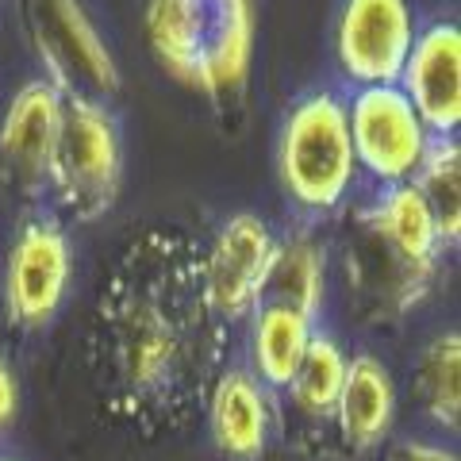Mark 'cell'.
Listing matches in <instances>:
<instances>
[{
	"label": "cell",
	"mask_w": 461,
	"mask_h": 461,
	"mask_svg": "<svg viewBox=\"0 0 461 461\" xmlns=\"http://www.w3.org/2000/svg\"><path fill=\"white\" fill-rule=\"evenodd\" d=\"M415 42L408 0H346L335 50L346 77L357 85H396Z\"/></svg>",
	"instance_id": "cell-7"
},
{
	"label": "cell",
	"mask_w": 461,
	"mask_h": 461,
	"mask_svg": "<svg viewBox=\"0 0 461 461\" xmlns=\"http://www.w3.org/2000/svg\"><path fill=\"white\" fill-rule=\"evenodd\" d=\"M230 323L185 230H142L115 254L85 327V373L100 415L139 438L193 427L223 377Z\"/></svg>",
	"instance_id": "cell-1"
},
{
	"label": "cell",
	"mask_w": 461,
	"mask_h": 461,
	"mask_svg": "<svg viewBox=\"0 0 461 461\" xmlns=\"http://www.w3.org/2000/svg\"><path fill=\"white\" fill-rule=\"evenodd\" d=\"M0 461H12V457H0Z\"/></svg>",
	"instance_id": "cell-23"
},
{
	"label": "cell",
	"mask_w": 461,
	"mask_h": 461,
	"mask_svg": "<svg viewBox=\"0 0 461 461\" xmlns=\"http://www.w3.org/2000/svg\"><path fill=\"white\" fill-rule=\"evenodd\" d=\"M369 212H373V220L381 223L384 235L393 239L408 258H415V262H423V266L438 262V242L442 239L435 230V220H430V208L423 204V196L411 181L393 185V193Z\"/></svg>",
	"instance_id": "cell-19"
},
{
	"label": "cell",
	"mask_w": 461,
	"mask_h": 461,
	"mask_svg": "<svg viewBox=\"0 0 461 461\" xmlns=\"http://www.w3.org/2000/svg\"><path fill=\"white\" fill-rule=\"evenodd\" d=\"M415 393H420L427 415L442 427H457L461 415V339L457 330H446L423 350L415 366Z\"/></svg>",
	"instance_id": "cell-20"
},
{
	"label": "cell",
	"mask_w": 461,
	"mask_h": 461,
	"mask_svg": "<svg viewBox=\"0 0 461 461\" xmlns=\"http://www.w3.org/2000/svg\"><path fill=\"white\" fill-rule=\"evenodd\" d=\"M415 189L430 208V220L442 242H457L461 230V154L454 139H435L415 169Z\"/></svg>",
	"instance_id": "cell-18"
},
{
	"label": "cell",
	"mask_w": 461,
	"mask_h": 461,
	"mask_svg": "<svg viewBox=\"0 0 461 461\" xmlns=\"http://www.w3.org/2000/svg\"><path fill=\"white\" fill-rule=\"evenodd\" d=\"M342 269L346 288H350V308L366 323L403 320L430 293V281H435V266H423L403 254L373 220V212H357L350 220Z\"/></svg>",
	"instance_id": "cell-5"
},
{
	"label": "cell",
	"mask_w": 461,
	"mask_h": 461,
	"mask_svg": "<svg viewBox=\"0 0 461 461\" xmlns=\"http://www.w3.org/2000/svg\"><path fill=\"white\" fill-rule=\"evenodd\" d=\"M35 42L58 93L77 96V85L100 96L120 89V69L77 0H35Z\"/></svg>",
	"instance_id": "cell-9"
},
{
	"label": "cell",
	"mask_w": 461,
	"mask_h": 461,
	"mask_svg": "<svg viewBox=\"0 0 461 461\" xmlns=\"http://www.w3.org/2000/svg\"><path fill=\"white\" fill-rule=\"evenodd\" d=\"M354 142L346 104L330 93L300 100L281 135V177L308 212H330L354 185Z\"/></svg>",
	"instance_id": "cell-3"
},
{
	"label": "cell",
	"mask_w": 461,
	"mask_h": 461,
	"mask_svg": "<svg viewBox=\"0 0 461 461\" xmlns=\"http://www.w3.org/2000/svg\"><path fill=\"white\" fill-rule=\"evenodd\" d=\"M388 461H457L454 454L438 450V446H427V442H400Z\"/></svg>",
	"instance_id": "cell-22"
},
{
	"label": "cell",
	"mask_w": 461,
	"mask_h": 461,
	"mask_svg": "<svg viewBox=\"0 0 461 461\" xmlns=\"http://www.w3.org/2000/svg\"><path fill=\"white\" fill-rule=\"evenodd\" d=\"M16 408H20V381H16V369L8 366V357H0V430L16 423Z\"/></svg>",
	"instance_id": "cell-21"
},
{
	"label": "cell",
	"mask_w": 461,
	"mask_h": 461,
	"mask_svg": "<svg viewBox=\"0 0 461 461\" xmlns=\"http://www.w3.org/2000/svg\"><path fill=\"white\" fill-rule=\"evenodd\" d=\"M69 285V239L58 223H27L8 254V315L20 327H47Z\"/></svg>",
	"instance_id": "cell-10"
},
{
	"label": "cell",
	"mask_w": 461,
	"mask_h": 461,
	"mask_svg": "<svg viewBox=\"0 0 461 461\" xmlns=\"http://www.w3.org/2000/svg\"><path fill=\"white\" fill-rule=\"evenodd\" d=\"M208 420H212V438L227 457L254 461L266 454L269 400L254 373L223 369V377L215 381L212 396H208Z\"/></svg>",
	"instance_id": "cell-13"
},
{
	"label": "cell",
	"mask_w": 461,
	"mask_h": 461,
	"mask_svg": "<svg viewBox=\"0 0 461 461\" xmlns=\"http://www.w3.org/2000/svg\"><path fill=\"white\" fill-rule=\"evenodd\" d=\"M393 415H396V388L388 369L369 354L346 362L342 393L335 403V423L342 430L346 446L357 454L381 446L384 435L393 430Z\"/></svg>",
	"instance_id": "cell-14"
},
{
	"label": "cell",
	"mask_w": 461,
	"mask_h": 461,
	"mask_svg": "<svg viewBox=\"0 0 461 461\" xmlns=\"http://www.w3.org/2000/svg\"><path fill=\"white\" fill-rule=\"evenodd\" d=\"M312 342V320L262 304L254 312V373L273 388H288Z\"/></svg>",
	"instance_id": "cell-16"
},
{
	"label": "cell",
	"mask_w": 461,
	"mask_h": 461,
	"mask_svg": "<svg viewBox=\"0 0 461 461\" xmlns=\"http://www.w3.org/2000/svg\"><path fill=\"white\" fill-rule=\"evenodd\" d=\"M403 96L427 131L450 135L461 120V32L454 23H435L411 42L400 69Z\"/></svg>",
	"instance_id": "cell-11"
},
{
	"label": "cell",
	"mask_w": 461,
	"mask_h": 461,
	"mask_svg": "<svg viewBox=\"0 0 461 461\" xmlns=\"http://www.w3.org/2000/svg\"><path fill=\"white\" fill-rule=\"evenodd\" d=\"M62 93L50 81L23 85L0 127V158L23 189H39L50 177V158L62 127Z\"/></svg>",
	"instance_id": "cell-12"
},
{
	"label": "cell",
	"mask_w": 461,
	"mask_h": 461,
	"mask_svg": "<svg viewBox=\"0 0 461 461\" xmlns=\"http://www.w3.org/2000/svg\"><path fill=\"white\" fill-rule=\"evenodd\" d=\"M50 181L62 204L77 220H100L120 193V135L112 115L89 96H69L62 104Z\"/></svg>",
	"instance_id": "cell-4"
},
{
	"label": "cell",
	"mask_w": 461,
	"mask_h": 461,
	"mask_svg": "<svg viewBox=\"0 0 461 461\" xmlns=\"http://www.w3.org/2000/svg\"><path fill=\"white\" fill-rule=\"evenodd\" d=\"M147 35L173 77L208 96L247 81L254 47V0H150Z\"/></svg>",
	"instance_id": "cell-2"
},
{
	"label": "cell",
	"mask_w": 461,
	"mask_h": 461,
	"mask_svg": "<svg viewBox=\"0 0 461 461\" xmlns=\"http://www.w3.org/2000/svg\"><path fill=\"white\" fill-rule=\"evenodd\" d=\"M346 115H350L357 166L388 185H403L415 177L430 147V131L396 85H369L354 96Z\"/></svg>",
	"instance_id": "cell-6"
},
{
	"label": "cell",
	"mask_w": 461,
	"mask_h": 461,
	"mask_svg": "<svg viewBox=\"0 0 461 461\" xmlns=\"http://www.w3.org/2000/svg\"><path fill=\"white\" fill-rule=\"evenodd\" d=\"M323 250L312 239H288L273 250V266L262 288V300L273 308H288L304 320H315L323 304ZM262 308V304H258Z\"/></svg>",
	"instance_id": "cell-15"
},
{
	"label": "cell",
	"mask_w": 461,
	"mask_h": 461,
	"mask_svg": "<svg viewBox=\"0 0 461 461\" xmlns=\"http://www.w3.org/2000/svg\"><path fill=\"white\" fill-rule=\"evenodd\" d=\"M342 377H346V357L339 350L335 339L312 335L304 357L288 381V393H293V408L312 423L335 420V403L342 393Z\"/></svg>",
	"instance_id": "cell-17"
},
{
	"label": "cell",
	"mask_w": 461,
	"mask_h": 461,
	"mask_svg": "<svg viewBox=\"0 0 461 461\" xmlns=\"http://www.w3.org/2000/svg\"><path fill=\"white\" fill-rule=\"evenodd\" d=\"M273 242L269 227L250 212H239L220 227L215 242L204 250V285L215 312L227 323L247 320L262 304V288L273 266Z\"/></svg>",
	"instance_id": "cell-8"
}]
</instances>
